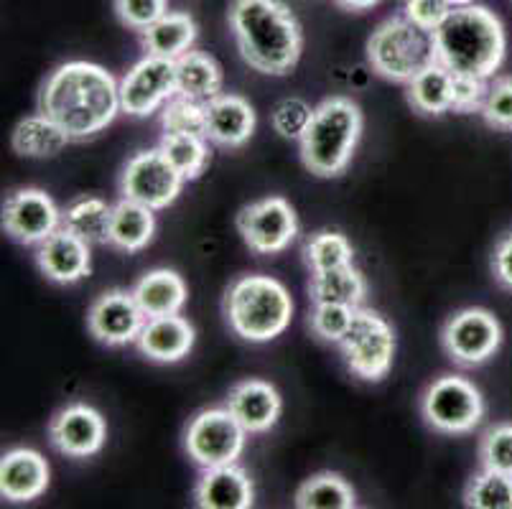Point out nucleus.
<instances>
[{
	"label": "nucleus",
	"instance_id": "45",
	"mask_svg": "<svg viewBox=\"0 0 512 509\" xmlns=\"http://www.w3.org/2000/svg\"><path fill=\"white\" fill-rule=\"evenodd\" d=\"M451 8H464V6H474V0H449Z\"/></svg>",
	"mask_w": 512,
	"mask_h": 509
},
{
	"label": "nucleus",
	"instance_id": "24",
	"mask_svg": "<svg viewBox=\"0 0 512 509\" xmlns=\"http://www.w3.org/2000/svg\"><path fill=\"white\" fill-rule=\"evenodd\" d=\"M222 82V67L214 56L192 49L176 59V95L207 105L222 95Z\"/></svg>",
	"mask_w": 512,
	"mask_h": 509
},
{
	"label": "nucleus",
	"instance_id": "1",
	"mask_svg": "<svg viewBox=\"0 0 512 509\" xmlns=\"http://www.w3.org/2000/svg\"><path fill=\"white\" fill-rule=\"evenodd\" d=\"M120 107V84L92 62H67L41 87L39 112L62 125L69 138H90L113 123Z\"/></svg>",
	"mask_w": 512,
	"mask_h": 509
},
{
	"label": "nucleus",
	"instance_id": "4",
	"mask_svg": "<svg viewBox=\"0 0 512 509\" xmlns=\"http://www.w3.org/2000/svg\"><path fill=\"white\" fill-rule=\"evenodd\" d=\"M225 316L230 329L245 342H273L291 326L293 298L271 275H242L227 288Z\"/></svg>",
	"mask_w": 512,
	"mask_h": 509
},
{
	"label": "nucleus",
	"instance_id": "31",
	"mask_svg": "<svg viewBox=\"0 0 512 509\" xmlns=\"http://www.w3.org/2000/svg\"><path fill=\"white\" fill-rule=\"evenodd\" d=\"M296 507L301 509H352L357 507L355 489L347 479L332 471H321L306 479L296 492Z\"/></svg>",
	"mask_w": 512,
	"mask_h": 509
},
{
	"label": "nucleus",
	"instance_id": "36",
	"mask_svg": "<svg viewBox=\"0 0 512 509\" xmlns=\"http://www.w3.org/2000/svg\"><path fill=\"white\" fill-rule=\"evenodd\" d=\"M357 308L339 306V303H314V311L309 316V326L314 336H319L321 342L339 344L344 334L352 326Z\"/></svg>",
	"mask_w": 512,
	"mask_h": 509
},
{
	"label": "nucleus",
	"instance_id": "35",
	"mask_svg": "<svg viewBox=\"0 0 512 509\" xmlns=\"http://www.w3.org/2000/svg\"><path fill=\"white\" fill-rule=\"evenodd\" d=\"M161 128L169 135H204L207 138V105L176 95L164 105Z\"/></svg>",
	"mask_w": 512,
	"mask_h": 509
},
{
	"label": "nucleus",
	"instance_id": "25",
	"mask_svg": "<svg viewBox=\"0 0 512 509\" xmlns=\"http://www.w3.org/2000/svg\"><path fill=\"white\" fill-rule=\"evenodd\" d=\"M194 41H197V21L181 11L164 13L143 31L146 54L166 56V59H179L186 51H192Z\"/></svg>",
	"mask_w": 512,
	"mask_h": 509
},
{
	"label": "nucleus",
	"instance_id": "39",
	"mask_svg": "<svg viewBox=\"0 0 512 509\" xmlns=\"http://www.w3.org/2000/svg\"><path fill=\"white\" fill-rule=\"evenodd\" d=\"M482 118L495 130L512 133V77H497L487 87L482 105Z\"/></svg>",
	"mask_w": 512,
	"mask_h": 509
},
{
	"label": "nucleus",
	"instance_id": "19",
	"mask_svg": "<svg viewBox=\"0 0 512 509\" xmlns=\"http://www.w3.org/2000/svg\"><path fill=\"white\" fill-rule=\"evenodd\" d=\"M227 408L248 433L271 431L281 418V395L265 380H242L230 390Z\"/></svg>",
	"mask_w": 512,
	"mask_h": 509
},
{
	"label": "nucleus",
	"instance_id": "30",
	"mask_svg": "<svg viewBox=\"0 0 512 509\" xmlns=\"http://www.w3.org/2000/svg\"><path fill=\"white\" fill-rule=\"evenodd\" d=\"M110 222H113V207L100 196H82L62 212V227L90 245L110 242Z\"/></svg>",
	"mask_w": 512,
	"mask_h": 509
},
{
	"label": "nucleus",
	"instance_id": "33",
	"mask_svg": "<svg viewBox=\"0 0 512 509\" xmlns=\"http://www.w3.org/2000/svg\"><path fill=\"white\" fill-rule=\"evenodd\" d=\"M304 260L306 265H309L311 273H324V270L352 265L355 250H352V242H349L342 232L321 230L314 232V235L304 242Z\"/></svg>",
	"mask_w": 512,
	"mask_h": 509
},
{
	"label": "nucleus",
	"instance_id": "41",
	"mask_svg": "<svg viewBox=\"0 0 512 509\" xmlns=\"http://www.w3.org/2000/svg\"><path fill=\"white\" fill-rule=\"evenodd\" d=\"M487 79L467 77V74H454V100L451 110L469 115V112H482L484 97H487Z\"/></svg>",
	"mask_w": 512,
	"mask_h": 509
},
{
	"label": "nucleus",
	"instance_id": "26",
	"mask_svg": "<svg viewBox=\"0 0 512 509\" xmlns=\"http://www.w3.org/2000/svg\"><path fill=\"white\" fill-rule=\"evenodd\" d=\"M69 133L57 125L49 115H29L13 130V151L23 158H54L67 148Z\"/></svg>",
	"mask_w": 512,
	"mask_h": 509
},
{
	"label": "nucleus",
	"instance_id": "44",
	"mask_svg": "<svg viewBox=\"0 0 512 509\" xmlns=\"http://www.w3.org/2000/svg\"><path fill=\"white\" fill-rule=\"evenodd\" d=\"M380 0H337V6L344 8V11H370V8H375Z\"/></svg>",
	"mask_w": 512,
	"mask_h": 509
},
{
	"label": "nucleus",
	"instance_id": "11",
	"mask_svg": "<svg viewBox=\"0 0 512 509\" xmlns=\"http://www.w3.org/2000/svg\"><path fill=\"white\" fill-rule=\"evenodd\" d=\"M502 344V326L487 308H464L441 329V347L459 367H479L495 357Z\"/></svg>",
	"mask_w": 512,
	"mask_h": 509
},
{
	"label": "nucleus",
	"instance_id": "28",
	"mask_svg": "<svg viewBox=\"0 0 512 509\" xmlns=\"http://www.w3.org/2000/svg\"><path fill=\"white\" fill-rule=\"evenodd\" d=\"M311 301L314 303H339V306L360 308L367 296V283L355 265L311 273L309 283Z\"/></svg>",
	"mask_w": 512,
	"mask_h": 509
},
{
	"label": "nucleus",
	"instance_id": "43",
	"mask_svg": "<svg viewBox=\"0 0 512 509\" xmlns=\"http://www.w3.org/2000/svg\"><path fill=\"white\" fill-rule=\"evenodd\" d=\"M492 273L500 286L512 291V232L497 242L495 255H492Z\"/></svg>",
	"mask_w": 512,
	"mask_h": 509
},
{
	"label": "nucleus",
	"instance_id": "15",
	"mask_svg": "<svg viewBox=\"0 0 512 509\" xmlns=\"http://www.w3.org/2000/svg\"><path fill=\"white\" fill-rule=\"evenodd\" d=\"M146 324V314L138 306L133 291H107L90 306L87 326L97 342L107 347L133 344Z\"/></svg>",
	"mask_w": 512,
	"mask_h": 509
},
{
	"label": "nucleus",
	"instance_id": "27",
	"mask_svg": "<svg viewBox=\"0 0 512 509\" xmlns=\"http://www.w3.org/2000/svg\"><path fill=\"white\" fill-rule=\"evenodd\" d=\"M156 235V217L151 207L130 199H120L113 207L110 222V245L123 252H141Z\"/></svg>",
	"mask_w": 512,
	"mask_h": 509
},
{
	"label": "nucleus",
	"instance_id": "18",
	"mask_svg": "<svg viewBox=\"0 0 512 509\" xmlns=\"http://www.w3.org/2000/svg\"><path fill=\"white\" fill-rule=\"evenodd\" d=\"M49 487V464L34 448H13L0 461V494L8 502H34Z\"/></svg>",
	"mask_w": 512,
	"mask_h": 509
},
{
	"label": "nucleus",
	"instance_id": "37",
	"mask_svg": "<svg viewBox=\"0 0 512 509\" xmlns=\"http://www.w3.org/2000/svg\"><path fill=\"white\" fill-rule=\"evenodd\" d=\"M479 461L484 469L512 474V423H497L482 436Z\"/></svg>",
	"mask_w": 512,
	"mask_h": 509
},
{
	"label": "nucleus",
	"instance_id": "20",
	"mask_svg": "<svg viewBox=\"0 0 512 509\" xmlns=\"http://www.w3.org/2000/svg\"><path fill=\"white\" fill-rule=\"evenodd\" d=\"M194 499L202 509H250L255 504L253 479L237 464L204 469Z\"/></svg>",
	"mask_w": 512,
	"mask_h": 509
},
{
	"label": "nucleus",
	"instance_id": "32",
	"mask_svg": "<svg viewBox=\"0 0 512 509\" xmlns=\"http://www.w3.org/2000/svg\"><path fill=\"white\" fill-rule=\"evenodd\" d=\"M161 151L174 163V168L184 176L186 181H194L207 171L212 161V151L204 135H169L164 133L161 138Z\"/></svg>",
	"mask_w": 512,
	"mask_h": 509
},
{
	"label": "nucleus",
	"instance_id": "34",
	"mask_svg": "<svg viewBox=\"0 0 512 509\" xmlns=\"http://www.w3.org/2000/svg\"><path fill=\"white\" fill-rule=\"evenodd\" d=\"M464 502L474 509H512V474L484 469L467 484Z\"/></svg>",
	"mask_w": 512,
	"mask_h": 509
},
{
	"label": "nucleus",
	"instance_id": "13",
	"mask_svg": "<svg viewBox=\"0 0 512 509\" xmlns=\"http://www.w3.org/2000/svg\"><path fill=\"white\" fill-rule=\"evenodd\" d=\"M176 97V59L146 54L120 82V107L130 118H148Z\"/></svg>",
	"mask_w": 512,
	"mask_h": 509
},
{
	"label": "nucleus",
	"instance_id": "23",
	"mask_svg": "<svg viewBox=\"0 0 512 509\" xmlns=\"http://www.w3.org/2000/svg\"><path fill=\"white\" fill-rule=\"evenodd\" d=\"M133 296H136L146 319H156V316L181 314L189 291H186L184 278L176 270L161 268L143 275L133 286Z\"/></svg>",
	"mask_w": 512,
	"mask_h": 509
},
{
	"label": "nucleus",
	"instance_id": "10",
	"mask_svg": "<svg viewBox=\"0 0 512 509\" xmlns=\"http://www.w3.org/2000/svg\"><path fill=\"white\" fill-rule=\"evenodd\" d=\"M184 176L174 168V163L164 156L161 148L141 151L130 158L120 176V194L123 199L151 207L153 212L166 209L176 202L184 189Z\"/></svg>",
	"mask_w": 512,
	"mask_h": 509
},
{
	"label": "nucleus",
	"instance_id": "38",
	"mask_svg": "<svg viewBox=\"0 0 512 509\" xmlns=\"http://www.w3.org/2000/svg\"><path fill=\"white\" fill-rule=\"evenodd\" d=\"M311 118H314V107L301 97H286L273 110V130L281 138L301 140V135L309 128Z\"/></svg>",
	"mask_w": 512,
	"mask_h": 509
},
{
	"label": "nucleus",
	"instance_id": "42",
	"mask_svg": "<svg viewBox=\"0 0 512 509\" xmlns=\"http://www.w3.org/2000/svg\"><path fill=\"white\" fill-rule=\"evenodd\" d=\"M451 11L454 8L449 6V0H406V18L431 34L449 18Z\"/></svg>",
	"mask_w": 512,
	"mask_h": 509
},
{
	"label": "nucleus",
	"instance_id": "9",
	"mask_svg": "<svg viewBox=\"0 0 512 509\" xmlns=\"http://www.w3.org/2000/svg\"><path fill=\"white\" fill-rule=\"evenodd\" d=\"M248 431L240 420L230 413V408H209L192 418L186 428V454L202 469L235 464L245 448Z\"/></svg>",
	"mask_w": 512,
	"mask_h": 509
},
{
	"label": "nucleus",
	"instance_id": "29",
	"mask_svg": "<svg viewBox=\"0 0 512 509\" xmlns=\"http://www.w3.org/2000/svg\"><path fill=\"white\" fill-rule=\"evenodd\" d=\"M451 100H454V74L444 64H431L408 82V102L421 115L451 112Z\"/></svg>",
	"mask_w": 512,
	"mask_h": 509
},
{
	"label": "nucleus",
	"instance_id": "5",
	"mask_svg": "<svg viewBox=\"0 0 512 509\" xmlns=\"http://www.w3.org/2000/svg\"><path fill=\"white\" fill-rule=\"evenodd\" d=\"M360 135V107L347 97H329L314 107V118L301 135V161L319 179H334L352 161Z\"/></svg>",
	"mask_w": 512,
	"mask_h": 509
},
{
	"label": "nucleus",
	"instance_id": "21",
	"mask_svg": "<svg viewBox=\"0 0 512 509\" xmlns=\"http://www.w3.org/2000/svg\"><path fill=\"white\" fill-rule=\"evenodd\" d=\"M255 110L240 95H217L207 102V140L222 148L245 146L255 133Z\"/></svg>",
	"mask_w": 512,
	"mask_h": 509
},
{
	"label": "nucleus",
	"instance_id": "12",
	"mask_svg": "<svg viewBox=\"0 0 512 509\" xmlns=\"http://www.w3.org/2000/svg\"><path fill=\"white\" fill-rule=\"evenodd\" d=\"M242 242L258 255H276L291 247L299 235V217L283 196H265L237 214Z\"/></svg>",
	"mask_w": 512,
	"mask_h": 509
},
{
	"label": "nucleus",
	"instance_id": "40",
	"mask_svg": "<svg viewBox=\"0 0 512 509\" xmlns=\"http://www.w3.org/2000/svg\"><path fill=\"white\" fill-rule=\"evenodd\" d=\"M115 13L123 26L143 34L151 23L169 13V0H115Z\"/></svg>",
	"mask_w": 512,
	"mask_h": 509
},
{
	"label": "nucleus",
	"instance_id": "14",
	"mask_svg": "<svg viewBox=\"0 0 512 509\" xmlns=\"http://www.w3.org/2000/svg\"><path fill=\"white\" fill-rule=\"evenodd\" d=\"M62 227V212L46 191L18 189L3 204V230L21 245H41Z\"/></svg>",
	"mask_w": 512,
	"mask_h": 509
},
{
	"label": "nucleus",
	"instance_id": "16",
	"mask_svg": "<svg viewBox=\"0 0 512 509\" xmlns=\"http://www.w3.org/2000/svg\"><path fill=\"white\" fill-rule=\"evenodd\" d=\"M105 438V418L90 405H69L49 426L51 446L69 459H87V456L100 454Z\"/></svg>",
	"mask_w": 512,
	"mask_h": 509
},
{
	"label": "nucleus",
	"instance_id": "17",
	"mask_svg": "<svg viewBox=\"0 0 512 509\" xmlns=\"http://www.w3.org/2000/svg\"><path fill=\"white\" fill-rule=\"evenodd\" d=\"M36 263H39L41 273L51 280V283H62V286H72L92 270V252L90 242L69 232L67 227H59L54 235L46 237L39 247H36Z\"/></svg>",
	"mask_w": 512,
	"mask_h": 509
},
{
	"label": "nucleus",
	"instance_id": "6",
	"mask_svg": "<svg viewBox=\"0 0 512 509\" xmlns=\"http://www.w3.org/2000/svg\"><path fill=\"white\" fill-rule=\"evenodd\" d=\"M367 62L380 77L408 84L423 69L439 62L434 34L406 16L388 18L367 41Z\"/></svg>",
	"mask_w": 512,
	"mask_h": 509
},
{
	"label": "nucleus",
	"instance_id": "7",
	"mask_svg": "<svg viewBox=\"0 0 512 509\" xmlns=\"http://www.w3.org/2000/svg\"><path fill=\"white\" fill-rule=\"evenodd\" d=\"M421 413L434 431L446 436H464L482 423V392L467 377L441 375L423 392Z\"/></svg>",
	"mask_w": 512,
	"mask_h": 509
},
{
	"label": "nucleus",
	"instance_id": "2",
	"mask_svg": "<svg viewBox=\"0 0 512 509\" xmlns=\"http://www.w3.org/2000/svg\"><path fill=\"white\" fill-rule=\"evenodd\" d=\"M230 28L242 62L268 77H283L301 59L304 34L283 0H232Z\"/></svg>",
	"mask_w": 512,
	"mask_h": 509
},
{
	"label": "nucleus",
	"instance_id": "3",
	"mask_svg": "<svg viewBox=\"0 0 512 509\" xmlns=\"http://www.w3.org/2000/svg\"><path fill=\"white\" fill-rule=\"evenodd\" d=\"M436 59L451 74L490 79L505 59V26L484 6L454 8L434 31Z\"/></svg>",
	"mask_w": 512,
	"mask_h": 509
},
{
	"label": "nucleus",
	"instance_id": "22",
	"mask_svg": "<svg viewBox=\"0 0 512 509\" xmlns=\"http://www.w3.org/2000/svg\"><path fill=\"white\" fill-rule=\"evenodd\" d=\"M136 344L141 354H146L153 362H181L194 347V326L181 314L146 319Z\"/></svg>",
	"mask_w": 512,
	"mask_h": 509
},
{
	"label": "nucleus",
	"instance_id": "8",
	"mask_svg": "<svg viewBox=\"0 0 512 509\" xmlns=\"http://www.w3.org/2000/svg\"><path fill=\"white\" fill-rule=\"evenodd\" d=\"M339 347L352 375L365 382H380L393 367L395 331L383 316L360 306Z\"/></svg>",
	"mask_w": 512,
	"mask_h": 509
}]
</instances>
